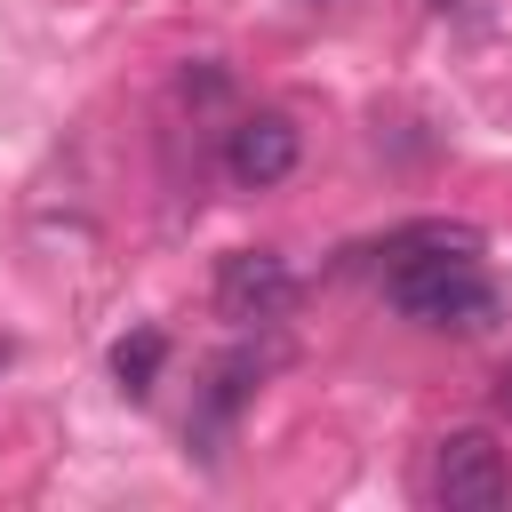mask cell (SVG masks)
I'll return each instance as SVG.
<instances>
[{
    "instance_id": "obj_1",
    "label": "cell",
    "mask_w": 512,
    "mask_h": 512,
    "mask_svg": "<svg viewBox=\"0 0 512 512\" xmlns=\"http://www.w3.org/2000/svg\"><path fill=\"white\" fill-rule=\"evenodd\" d=\"M472 256L480 248H416V256L384 264V304L416 328H456V336L496 328V280Z\"/></svg>"
},
{
    "instance_id": "obj_2",
    "label": "cell",
    "mask_w": 512,
    "mask_h": 512,
    "mask_svg": "<svg viewBox=\"0 0 512 512\" xmlns=\"http://www.w3.org/2000/svg\"><path fill=\"white\" fill-rule=\"evenodd\" d=\"M432 496H440L448 512H496V504L512 496V464H504L496 432H480V424L448 432V440L432 448Z\"/></svg>"
},
{
    "instance_id": "obj_3",
    "label": "cell",
    "mask_w": 512,
    "mask_h": 512,
    "mask_svg": "<svg viewBox=\"0 0 512 512\" xmlns=\"http://www.w3.org/2000/svg\"><path fill=\"white\" fill-rule=\"evenodd\" d=\"M288 304H296L288 256H272V248H232V256L216 264V312H224L232 328H272V320H288Z\"/></svg>"
},
{
    "instance_id": "obj_4",
    "label": "cell",
    "mask_w": 512,
    "mask_h": 512,
    "mask_svg": "<svg viewBox=\"0 0 512 512\" xmlns=\"http://www.w3.org/2000/svg\"><path fill=\"white\" fill-rule=\"evenodd\" d=\"M296 152H304V136H296V120L288 112H248V120H232L224 128V168H232V184H280L288 168H296Z\"/></svg>"
},
{
    "instance_id": "obj_5",
    "label": "cell",
    "mask_w": 512,
    "mask_h": 512,
    "mask_svg": "<svg viewBox=\"0 0 512 512\" xmlns=\"http://www.w3.org/2000/svg\"><path fill=\"white\" fill-rule=\"evenodd\" d=\"M264 360H272V352H232V360H216V376H208V392H200V424H192V440H216V432L240 416V400L256 392Z\"/></svg>"
},
{
    "instance_id": "obj_6",
    "label": "cell",
    "mask_w": 512,
    "mask_h": 512,
    "mask_svg": "<svg viewBox=\"0 0 512 512\" xmlns=\"http://www.w3.org/2000/svg\"><path fill=\"white\" fill-rule=\"evenodd\" d=\"M160 360H168V336H160V328H136V336L112 344V384H120L128 400H144L152 376H160Z\"/></svg>"
},
{
    "instance_id": "obj_7",
    "label": "cell",
    "mask_w": 512,
    "mask_h": 512,
    "mask_svg": "<svg viewBox=\"0 0 512 512\" xmlns=\"http://www.w3.org/2000/svg\"><path fill=\"white\" fill-rule=\"evenodd\" d=\"M496 408H504V416H512V368H504V376H496Z\"/></svg>"
},
{
    "instance_id": "obj_8",
    "label": "cell",
    "mask_w": 512,
    "mask_h": 512,
    "mask_svg": "<svg viewBox=\"0 0 512 512\" xmlns=\"http://www.w3.org/2000/svg\"><path fill=\"white\" fill-rule=\"evenodd\" d=\"M0 368H8V336H0Z\"/></svg>"
}]
</instances>
